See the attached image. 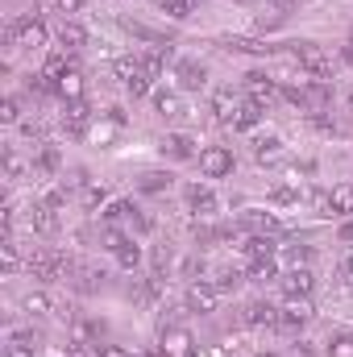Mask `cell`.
Returning <instances> with one entry per match:
<instances>
[{
	"label": "cell",
	"mask_w": 353,
	"mask_h": 357,
	"mask_svg": "<svg viewBox=\"0 0 353 357\" xmlns=\"http://www.w3.org/2000/svg\"><path fill=\"white\" fill-rule=\"evenodd\" d=\"M287 54L299 63V71H308L312 79H324L329 75V54L316 46V42H287Z\"/></svg>",
	"instance_id": "1"
},
{
	"label": "cell",
	"mask_w": 353,
	"mask_h": 357,
	"mask_svg": "<svg viewBox=\"0 0 353 357\" xmlns=\"http://www.w3.org/2000/svg\"><path fill=\"white\" fill-rule=\"evenodd\" d=\"M183 307H187L191 316H212V312L220 307V291H216L212 282H187V291H183Z\"/></svg>",
	"instance_id": "2"
},
{
	"label": "cell",
	"mask_w": 353,
	"mask_h": 357,
	"mask_svg": "<svg viewBox=\"0 0 353 357\" xmlns=\"http://www.w3.org/2000/svg\"><path fill=\"white\" fill-rule=\"evenodd\" d=\"M200 175L204 178H229L233 175V150L229 146H204L200 150Z\"/></svg>",
	"instance_id": "3"
},
{
	"label": "cell",
	"mask_w": 353,
	"mask_h": 357,
	"mask_svg": "<svg viewBox=\"0 0 353 357\" xmlns=\"http://www.w3.org/2000/svg\"><path fill=\"white\" fill-rule=\"evenodd\" d=\"M8 42L21 46V50H42V46H46V25L33 21V17H25V21H17V25L8 29Z\"/></svg>",
	"instance_id": "4"
},
{
	"label": "cell",
	"mask_w": 353,
	"mask_h": 357,
	"mask_svg": "<svg viewBox=\"0 0 353 357\" xmlns=\"http://www.w3.org/2000/svg\"><path fill=\"white\" fill-rule=\"evenodd\" d=\"M163 357H191L195 354V337L179 324H163V345H158Z\"/></svg>",
	"instance_id": "5"
},
{
	"label": "cell",
	"mask_w": 353,
	"mask_h": 357,
	"mask_svg": "<svg viewBox=\"0 0 353 357\" xmlns=\"http://www.w3.org/2000/svg\"><path fill=\"white\" fill-rule=\"evenodd\" d=\"M158 150H163V158H171V162H191V158H200V150H195V137H191V133H167Z\"/></svg>",
	"instance_id": "6"
},
{
	"label": "cell",
	"mask_w": 353,
	"mask_h": 357,
	"mask_svg": "<svg viewBox=\"0 0 353 357\" xmlns=\"http://www.w3.org/2000/svg\"><path fill=\"white\" fill-rule=\"evenodd\" d=\"M308 320H312V303L308 299H287L278 307V328H287V333H299Z\"/></svg>",
	"instance_id": "7"
},
{
	"label": "cell",
	"mask_w": 353,
	"mask_h": 357,
	"mask_svg": "<svg viewBox=\"0 0 353 357\" xmlns=\"http://www.w3.org/2000/svg\"><path fill=\"white\" fill-rule=\"evenodd\" d=\"M312 287H316V274H312L308 266H291L287 274H283V291H287V299H308Z\"/></svg>",
	"instance_id": "8"
},
{
	"label": "cell",
	"mask_w": 353,
	"mask_h": 357,
	"mask_svg": "<svg viewBox=\"0 0 353 357\" xmlns=\"http://www.w3.org/2000/svg\"><path fill=\"white\" fill-rule=\"evenodd\" d=\"M278 91L283 88H278L270 75H262V71H250V75H246V96H250V104H258V108H266Z\"/></svg>",
	"instance_id": "9"
},
{
	"label": "cell",
	"mask_w": 353,
	"mask_h": 357,
	"mask_svg": "<svg viewBox=\"0 0 353 357\" xmlns=\"http://www.w3.org/2000/svg\"><path fill=\"white\" fill-rule=\"evenodd\" d=\"M324 216H337V220L353 216V183H337V187L329 191V212H324Z\"/></svg>",
	"instance_id": "10"
},
{
	"label": "cell",
	"mask_w": 353,
	"mask_h": 357,
	"mask_svg": "<svg viewBox=\"0 0 353 357\" xmlns=\"http://www.w3.org/2000/svg\"><path fill=\"white\" fill-rule=\"evenodd\" d=\"M175 75H179V84H183V88H191V91L208 84V67H204V63H195V59H179Z\"/></svg>",
	"instance_id": "11"
},
{
	"label": "cell",
	"mask_w": 353,
	"mask_h": 357,
	"mask_svg": "<svg viewBox=\"0 0 353 357\" xmlns=\"http://www.w3.org/2000/svg\"><path fill=\"white\" fill-rule=\"evenodd\" d=\"M187 204H191V212H200V216H216V208H220V199H216L208 187H200V183L187 187Z\"/></svg>",
	"instance_id": "12"
},
{
	"label": "cell",
	"mask_w": 353,
	"mask_h": 357,
	"mask_svg": "<svg viewBox=\"0 0 353 357\" xmlns=\"http://www.w3.org/2000/svg\"><path fill=\"white\" fill-rule=\"evenodd\" d=\"M171 183H175V175H171V171H142L133 187H137L142 195H158V191H167Z\"/></svg>",
	"instance_id": "13"
},
{
	"label": "cell",
	"mask_w": 353,
	"mask_h": 357,
	"mask_svg": "<svg viewBox=\"0 0 353 357\" xmlns=\"http://www.w3.org/2000/svg\"><path fill=\"white\" fill-rule=\"evenodd\" d=\"M59 46L71 50V54L84 50V46H88V29H84L80 21H63V29H59Z\"/></svg>",
	"instance_id": "14"
},
{
	"label": "cell",
	"mask_w": 353,
	"mask_h": 357,
	"mask_svg": "<svg viewBox=\"0 0 353 357\" xmlns=\"http://www.w3.org/2000/svg\"><path fill=\"white\" fill-rule=\"evenodd\" d=\"M21 312H25L29 320H42V316H50V312H54V303H50V295H46V291H29V295L21 299Z\"/></svg>",
	"instance_id": "15"
},
{
	"label": "cell",
	"mask_w": 353,
	"mask_h": 357,
	"mask_svg": "<svg viewBox=\"0 0 353 357\" xmlns=\"http://www.w3.org/2000/svg\"><path fill=\"white\" fill-rule=\"evenodd\" d=\"M33 171H42V175H59V171H63V154H59V146H42L38 158H33Z\"/></svg>",
	"instance_id": "16"
},
{
	"label": "cell",
	"mask_w": 353,
	"mask_h": 357,
	"mask_svg": "<svg viewBox=\"0 0 353 357\" xmlns=\"http://www.w3.org/2000/svg\"><path fill=\"white\" fill-rule=\"evenodd\" d=\"M54 88H59L63 100L80 104V100H84V75H80V71H67V75H59V84H54Z\"/></svg>",
	"instance_id": "17"
},
{
	"label": "cell",
	"mask_w": 353,
	"mask_h": 357,
	"mask_svg": "<svg viewBox=\"0 0 353 357\" xmlns=\"http://www.w3.org/2000/svg\"><path fill=\"white\" fill-rule=\"evenodd\" d=\"M150 100H154V112H158V116H167V121L183 112V100H179L175 91H163V88H158L154 96H150Z\"/></svg>",
	"instance_id": "18"
},
{
	"label": "cell",
	"mask_w": 353,
	"mask_h": 357,
	"mask_svg": "<svg viewBox=\"0 0 353 357\" xmlns=\"http://www.w3.org/2000/svg\"><path fill=\"white\" fill-rule=\"evenodd\" d=\"M241 225H246L250 233H278V229H283L270 212H246V216H241Z\"/></svg>",
	"instance_id": "19"
},
{
	"label": "cell",
	"mask_w": 353,
	"mask_h": 357,
	"mask_svg": "<svg viewBox=\"0 0 353 357\" xmlns=\"http://www.w3.org/2000/svg\"><path fill=\"white\" fill-rule=\"evenodd\" d=\"M80 199H84V208H88V212H96V208L108 199V191H104V183H100V178H88V183L80 187Z\"/></svg>",
	"instance_id": "20"
},
{
	"label": "cell",
	"mask_w": 353,
	"mask_h": 357,
	"mask_svg": "<svg viewBox=\"0 0 353 357\" xmlns=\"http://www.w3.org/2000/svg\"><path fill=\"white\" fill-rule=\"evenodd\" d=\"M212 112H216L220 121H237V112H241V108H237L233 91H216V96H212Z\"/></svg>",
	"instance_id": "21"
},
{
	"label": "cell",
	"mask_w": 353,
	"mask_h": 357,
	"mask_svg": "<svg viewBox=\"0 0 353 357\" xmlns=\"http://www.w3.org/2000/svg\"><path fill=\"white\" fill-rule=\"evenodd\" d=\"M283 25H287V8L258 13V21H254V29H258V33H274V29H283Z\"/></svg>",
	"instance_id": "22"
},
{
	"label": "cell",
	"mask_w": 353,
	"mask_h": 357,
	"mask_svg": "<svg viewBox=\"0 0 353 357\" xmlns=\"http://www.w3.org/2000/svg\"><path fill=\"white\" fill-rule=\"evenodd\" d=\"M246 324H278V307H270V303H250V307H246Z\"/></svg>",
	"instance_id": "23"
},
{
	"label": "cell",
	"mask_w": 353,
	"mask_h": 357,
	"mask_svg": "<svg viewBox=\"0 0 353 357\" xmlns=\"http://www.w3.org/2000/svg\"><path fill=\"white\" fill-rule=\"evenodd\" d=\"M278 154H283V142H278L274 133H266V137H258V146H254V158H258V162H274Z\"/></svg>",
	"instance_id": "24"
},
{
	"label": "cell",
	"mask_w": 353,
	"mask_h": 357,
	"mask_svg": "<svg viewBox=\"0 0 353 357\" xmlns=\"http://www.w3.org/2000/svg\"><path fill=\"white\" fill-rule=\"evenodd\" d=\"M133 212H137V208H133L129 199H112V204L104 208V225H121V220H129Z\"/></svg>",
	"instance_id": "25"
},
{
	"label": "cell",
	"mask_w": 353,
	"mask_h": 357,
	"mask_svg": "<svg viewBox=\"0 0 353 357\" xmlns=\"http://www.w3.org/2000/svg\"><path fill=\"white\" fill-rule=\"evenodd\" d=\"M246 278H250V282H270V278H278V266H274V258H262V262H250V270H246Z\"/></svg>",
	"instance_id": "26"
},
{
	"label": "cell",
	"mask_w": 353,
	"mask_h": 357,
	"mask_svg": "<svg viewBox=\"0 0 353 357\" xmlns=\"http://www.w3.org/2000/svg\"><path fill=\"white\" fill-rule=\"evenodd\" d=\"M324 357H353V333H337V337H329Z\"/></svg>",
	"instance_id": "27"
},
{
	"label": "cell",
	"mask_w": 353,
	"mask_h": 357,
	"mask_svg": "<svg viewBox=\"0 0 353 357\" xmlns=\"http://www.w3.org/2000/svg\"><path fill=\"white\" fill-rule=\"evenodd\" d=\"M270 204H299V187H295V178L270 187Z\"/></svg>",
	"instance_id": "28"
},
{
	"label": "cell",
	"mask_w": 353,
	"mask_h": 357,
	"mask_svg": "<svg viewBox=\"0 0 353 357\" xmlns=\"http://www.w3.org/2000/svg\"><path fill=\"white\" fill-rule=\"evenodd\" d=\"M117 121H104V125H88V142H100V146H108L112 137H117Z\"/></svg>",
	"instance_id": "29"
},
{
	"label": "cell",
	"mask_w": 353,
	"mask_h": 357,
	"mask_svg": "<svg viewBox=\"0 0 353 357\" xmlns=\"http://www.w3.org/2000/svg\"><path fill=\"white\" fill-rule=\"evenodd\" d=\"M163 4V13L167 17H175V21H187L191 17V8H195V0H158Z\"/></svg>",
	"instance_id": "30"
},
{
	"label": "cell",
	"mask_w": 353,
	"mask_h": 357,
	"mask_svg": "<svg viewBox=\"0 0 353 357\" xmlns=\"http://www.w3.org/2000/svg\"><path fill=\"white\" fill-rule=\"evenodd\" d=\"M117 262H121V270H137V266H142V245H137V241H129V245L117 254Z\"/></svg>",
	"instance_id": "31"
},
{
	"label": "cell",
	"mask_w": 353,
	"mask_h": 357,
	"mask_svg": "<svg viewBox=\"0 0 353 357\" xmlns=\"http://www.w3.org/2000/svg\"><path fill=\"white\" fill-rule=\"evenodd\" d=\"M258 121H262V108H258V104H241V112H237L233 125H237V129H254Z\"/></svg>",
	"instance_id": "32"
},
{
	"label": "cell",
	"mask_w": 353,
	"mask_h": 357,
	"mask_svg": "<svg viewBox=\"0 0 353 357\" xmlns=\"http://www.w3.org/2000/svg\"><path fill=\"white\" fill-rule=\"evenodd\" d=\"M129 241H133L129 233H121V229H112V225L104 229V250H112V254H121V250H125Z\"/></svg>",
	"instance_id": "33"
},
{
	"label": "cell",
	"mask_w": 353,
	"mask_h": 357,
	"mask_svg": "<svg viewBox=\"0 0 353 357\" xmlns=\"http://www.w3.org/2000/svg\"><path fill=\"white\" fill-rule=\"evenodd\" d=\"M150 262H154V274H163V270H171V266H175V250H171V245H158Z\"/></svg>",
	"instance_id": "34"
},
{
	"label": "cell",
	"mask_w": 353,
	"mask_h": 357,
	"mask_svg": "<svg viewBox=\"0 0 353 357\" xmlns=\"http://www.w3.org/2000/svg\"><path fill=\"white\" fill-rule=\"evenodd\" d=\"M63 204H67V187H46V191H42V208L54 212V208H63Z\"/></svg>",
	"instance_id": "35"
},
{
	"label": "cell",
	"mask_w": 353,
	"mask_h": 357,
	"mask_svg": "<svg viewBox=\"0 0 353 357\" xmlns=\"http://www.w3.org/2000/svg\"><path fill=\"white\" fill-rule=\"evenodd\" d=\"M21 175H25V162H21L13 150H8V154H4V178H8V183H17Z\"/></svg>",
	"instance_id": "36"
},
{
	"label": "cell",
	"mask_w": 353,
	"mask_h": 357,
	"mask_svg": "<svg viewBox=\"0 0 353 357\" xmlns=\"http://www.w3.org/2000/svg\"><path fill=\"white\" fill-rule=\"evenodd\" d=\"M287 262L291 266H308L312 262V245H287Z\"/></svg>",
	"instance_id": "37"
},
{
	"label": "cell",
	"mask_w": 353,
	"mask_h": 357,
	"mask_svg": "<svg viewBox=\"0 0 353 357\" xmlns=\"http://www.w3.org/2000/svg\"><path fill=\"white\" fill-rule=\"evenodd\" d=\"M237 282H241V274H233V270H216V274H212V287H216V291H233Z\"/></svg>",
	"instance_id": "38"
},
{
	"label": "cell",
	"mask_w": 353,
	"mask_h": 357,
	"mask_svg": "<svg viewBox=\"0 0 353 357\" xmlns=\"http://www.w3.org/2000/svg\"><path fill=\"white\" fill-rule=\"evenodd\" d=\"M0 121H4V125H17V121H21V104H17L13 96L0 104Z\"/></svg>",
	"instance_id": "39"
},
{
	"label": "cell",
	"mask_w": 353,
	"mask_h": 357,
	"mask_svg": "<svg viewBox=\"0 0 353 357\" xmlns=\"http://www.w3.org/2000/svg\"><path fill=\"white\" fill-rule=\"evenodd\" d=\"M8 341H13V345H29V349H33V345H38V328H13V333H8Z\"/></svg>",
	"instance_id": "40"
},
{
	"label": "cell",
	"mask_w": 353,
	"mask_h": 357,
	"mask_svg": "<svg viewBox=\"0 0 353 357\" xmlns=\"http://www.w3.org/2000/svg\"><path fill=\"white\" fill-rule=\"evenodd\" d=\"M96 357H133V354H129L125 345H108V341H104V345H96Z\"/></svg>",
	"instance_id": "41"
},
{
	"label": "cell",
	"mask_w": 353,
	"mask_h": 357,
	"mask_svg": "<svg viewBox=\"0 0 353 357\" xmlns=\"http://www.w3.org/2000/svg\"><path fill=\"white\" fill-rule=\"evenodd\" d=\"M84 4H88V0H54V8H59L63 17H75V13H80Z\"/></svg>",
	"instance_id": "42"
},
{
	"label": "cell",
	"mask_w": 353,
	"mask_h": 357,
	"mask_svg": "<svg viewBox=\"0 0 353 357\" xmlns=\"http://www.w3.org/2000/svg\"><path fill=\"white\" fill-rule=\"evenodd\" d=\"M337 241H341V245H353V216H345V220L337 225Z\"/></svg>",
	"instance_id": "43"
},
{
	"label": "cell",
	"mask_w": 353,
	"mask_h": 357,
	"mask_svg": "<svg viewBox=\"0 0 353 357\" xmlns=\"http://www.w3.org/2000/svg\"><path fill=\"white\" fill-rule=\"evenodd\" d=\"M129 225H133L137 233H150V229H154V220H150L146 212H133V216H129Z\"/></svg>",
	"instance_id": "44"
},
{
	"label": "cell",
	"mask_w": 353,
	"mask_h": 357,
	"mask_svg": "<svg viewBox=\"0 0 353 357\" xmlns=\"http://www.w3.org/2000/svg\"><path fill=\"white\" fill-rule=\"evenodd\" d=\"M146 79H150V75L142 71L137 79H129V84H125V91H129V96H146Z\"/></svg>",
	"instance_id": "45"
},
{
	"label": "cell",
	"mask_w": 353,
	"mask_h": 357,
	"mask_svg": "<svg viewBox=\"0 0 353 357\" xmlns=\"http://www.w3.org/2000/svg\"><path fill=\"white\" fill-rule=\"evenodd\" d=\"M291 357H316V349H312V345H308V341H299V345H295V349H291Z\"/></svg>",
	"instance_id": "46"
},
{
	"label": "cell",
	"mask_w": 353,
	"mask_h": 357,
	"mask_svg": "<svg viewBox=\"0 0 353 357\" xmlns=\"http://www.w3.org/2000/svg\"><path fill=\"white\" fill-rule=\"evenodd\" d=\"M42 357H75V349H63V345H50Z\"/></svg>",
	"instance_id": "47"
},
{
	"label": "cell",
	"mask_w": 353,
	"mask_h": 357,
	"mask_svg": "<svg viewBox=\"0 0 353 357\" xmlns=\"http://www.w3.org/2000/svg\"><path fill=\"white\" fill-rule=\"evenodd\" d=\"M108 121H117V125H125V108H121V104H112V108H108Z\"/></svg>",
	"instance_id": "48"
},
{
	"label": "cell",
	"mask_w": 353,
	"mask_h": 357,
	"mask_svg": "<svg viewBox=\"0 0 353 357\" xmlns=\"http://www.w3.org/2000/svg\"><path fill=\"white\" fill-rule=\"evenodd\" d=\"M341 54H345V63H353V38L345 42V50H341Z\"/></svg>",
	"instance_id": "49"
},
{
	"label": "cell",
	"mask_w": 353,
	"mask_h": 357,
	"mask_svg": "<svg viewBox=\"0 0 353 357\" xmlns=\"http://www.w3.org/2000/svg\"><path fill=\"white\" fill-rule=\"evenodd\" d=\"M341 270H345V274H353V254L345 258V266H341Z\"/></svg>",
	"instance_id": "50"
},
{
	"label": "cell",
	"mask_w": 353,
	"mask_h": 357,
	"mask_svg": "<svg viewBox=\"0 0 353 357\" xmlns=\"http://www.w3.org/2000/svg\"><path fill=\"white\" fill-rule=\"evenodd\" d=\"M254 357H274V354H254Z\"/></svg>",
	"instance_id": "51"
},
{
	"label": "cell",
	"mask_w": 353,
	"mask_h": 357,
	"mask_svg": "<svg viewBox=\"0 0 353 357\" xmlns=\"http://www.w3.org/2000/svg\"><path fill=\"white\" fill-rule=\"evenodd\" d=\"M350 108H353V91H350Z\"/></svg>",
	"instance_id": "52"
}]
</instances>
